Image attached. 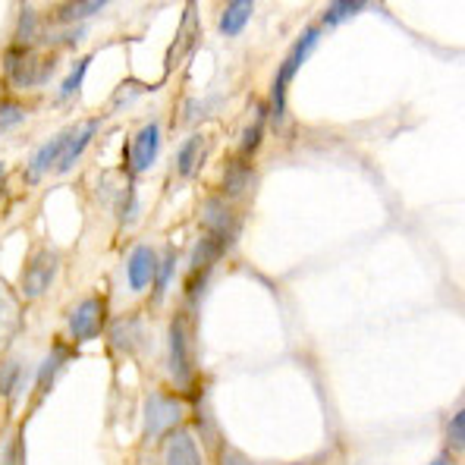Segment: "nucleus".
<instances>
[{"instance_id": "13", "label": "nucleus", "mask_w": 465, "mask_h": 465, "mask_svg": "<svg viewBox=\"0 0 465 465\" xmlns=\"http://www.w3.org/2000/svg\"><path fill=\"white\" fill-rule=\"evenodd\" d=\"M163 465H204L202 447L193 430H173L167 437V450H163Z\"/></svg>"}, {"instance_id": "28", "label": "nucleus", "mask_w": 465, "mask_h": 465, "mask_svg": "<svg viewBox=\"0 0 465 465\" xmlns=\"http://www.w3.org/2000/svg\"><path fill=\"white\" fill-rule=\"evenodd\" d=\"M447 447L450 450H465V409H460V412L450 419V425H447Z\"/></svg>"}, {"instance_id": "23", "label": "nucleus", "mask_w": 465, "mask_h": 465, "mask_svg": "<svg viewBox=\"0 0 465 465\" xmlns=\"http://www.w3.org/2000/svg\"><path fill=\"white\" fill-rule=\"evenodd\" d=\"M104 4L107 0H76V4H64L57 10V19L60 23H82V19H88V16H94V13H101L104 10Z\"/></svg>"}, {"instance_id": "24", "label": "nucleus", "mask_w": 465, "mask_h": 465, "mask_svg": "<svg viewBox=\"0 0 465 465\" xmlns=\"http://www.w3.org/2000/svg\"><path fill=\"white\" fill-rule=\"evenodd\" d=\"M365 10V0H337V4H331L324 10V16H321V25H340L346 23V19H352L355 13Z\"/></svg>"}, {"instance_id": "18", "label": "nucleus", "mask_w": 465, "mask_h": 465, "mask_svg": "<svg viewBox=\"0 0 465 465\" xmlns=\"http://www.w3.org/2000/svg\"><path fill=\"white\" fill-rule=\"evenodd\" d=\"M142 321L139 318H120L114 324V333H111V343H114V349L116 352H133V349H139V343H142Z\"/></svg>"}, {"instance_id": "4", "label": "nucleus", "mask_w": 465, "mask_h": 465, "mask_svg": "<svg viewBox=\"0 0 465 465\" xmlns=\"http://www.w3.org/2000/svg\"><path fill=\"white\" fill-rule=\"evenodd\" d=\"M183 400L173 393H152L145 400V437L148 440H157V437H167L173 430H180L183 425Z\"/></svg>"}, {"instance_id": "25", "label": "nucleus", "mask_w": 465, "mask_h": 465, "mask_svg": "<svg viewBox=\"0 0 465 465\" xmlns=\"http://www.w3.org/2000/svg\"><path fill=\"white\" fill-rule=\"evenodd\" d=\"M92 60H94V54H88V57H82L76 66L70 70V76H66L64 82H60V92H57V98L60 101H70L73 94L82 88V82H85V73L92 70Z\"/></svg>"}, {"instance_id": "30", "label": "nucleus", "mask_w": 465, "mask_h": 465, "mask_svg": "<svg viewBox=\"0 0 465 465\" xmlns=\"http://www.w3.org/2000/svg\"><path fill=\"white\" fill-rule=\"evenodd\" d=\"M221 465H255V462H249L245 456H239V453H223V460H221Z\"/></svg>"}, {"instance_id": "12", "label": "nucleus", "mask_w": 465, "mask_h": 465, "mask_svg": "<svg viewBox=\"0 0 465 465\" xmlns=\"http://www.w3.org/2000/svg\"><path fill=\"white\" fill-rule=\"evenodd\" d=\"M98 126H101V120H85L66 133V148H64V154H60L57 173H70V170L76 167L79 157L85 154V148L92 145V139L98 135Z\"/></svg>"}, {"instance_id": "20", "label": "nucleus", "mask_w": 465, "mask_h": 465, "mask_svg": "<svg viewBox=\"0 0 465 465\" xmlns=\"http://www.w3.org/2000/svg\"><path fill=\"white\" fill-rule=\"evenodd\" d=\"M23 381H25V359L10 355V359L0 365V396L16 400V393L23 390Z\"/></svg>"}, {"instance_id": "8", "label": "nucleus", "mask_w": 465, "mask_h": 465, "mask_svg": "<svg viewBox=\"0 0 465 465\" xmlns=\"http://www.w3.org/2000/svg\"><path fill=\"white\" fill-rule=\"evenodd\" d=\"M73 355H76V352H73V346H66L64 340H57V343L47 349V355L41 359V365H38L35 387H32V406H41V400H45V396L57 387L60 374L70 368Z\"/></svg>"}, {"instance_id": "21", "label": "nucleus", "mask_w": 465, "mask_h": 465, "mask_svg": "<svg viewBox=\"0 0 465 465\" xmlns=\"http://www.w3.org/2000/svg\"><path fill=\"white\" fill-rule=\"evenodd\" d=\"M41 38V16L32 6H23L19 13V23H16V47H35V41Z\"/></svg>"}, {"instance_id": "3", "label": "nucleus", "mask_w": 465, "mask_h": 465, "mask_svg": "<svg viewBox=\"0 0 465 465\" xmlns=\"http://www.w3.org/2000/svg\"><path fill=\"white\" fill-rule=\"evenodd\" d=\"M167 365L173 374L176 387L193 393L195 387V359H193V337H189L186 314H176L170 324V340H167Z\"/></svg>"}, {"instance_id": "19", "label": "nucleus", "mask_w": 465, "mask_h": 465, "mask_svg": "<svg viewBox=\"0 0 465 465\" xmlns=\"http://www.w3.org/2000/svg\"><path fill=\"white\" fill-rule=\"evenodd\" d=\"M252 167L249 161H242V157H236V161H230L227 173H223V193H227L230 198H242L245 193H249L252 186Z\"/></svg>"}, {"instance_id": "11", "label": "nucleus", "mask_w": 465, "mask_h": 465, "mask_svg": "<svg viewBox=\"0 0 465 465\" xmlns=\"http://www.w3.org/2000/svg\"><path fill=\"white\" fill-rule=\"evenodd\" d=\"M66 133H70V129L51 135L45 145L35 148V154H32L29 163H25V183H32V186H35V183H41V176H45L47 170H57L60 154H64V148H66Z\"/></svg>"}, {"instance_id": "6", "label": "nucleus", "mask_w": 465, "mask_h": 465, "mask_svg": "<svg viewBox=\"0 0 465 465\" xmlns=\"http://www.w3.org/2000/svg\"><path fill=\"white\" fill-rule=\"evenodd\" d=\"M223 252H227V245L217 242V239L208 236V232L195 242L193 258H189V277H186V296L193 299V302L202 296L204 286H208L211 271L217 268V262L223 258Z\"/></svg>"}, {"instance_id": "15", "label": "nucleus", "mask_w": 465, "mask_h": 465, "mask_svg": "<svg viewBox=\"0 0 465 465\" xmlns=\"http://www.w3.org/2000/svg\"><path fill=\"white\" fill-rule=\"evenodd\" d=\"M202 227L208 236H214L217 242H223L230 249L232 239H236V217L223 202H208L202 214Z\"/></svg>"}, {"instance_id": "5", "label": "nucleus", "mask_w": 465, "mask_h": 465, "mask_svg": "<svg viewBox=\"0 0 465 465\" xmlns=\"http://www.w3.org/2000/svg\"><path fill=\"white\" fill-rule=\"evenodd\" d=\"M60 271V255L54 249H35L29 255L23 268V277H19V290H23L25 299H41L47 290L54 286Z\"/></svg>"}, {"instance_id": "16", "label": "nucleus", "mask_w": 465, "mask_h": 465, "mask_svg": "<svg viewBox=\"0 0 465 465\" xmlns=\"http://www.w3.org/2000/svg\"><path fill=\"white\" fill-rule=\"evenodd\" d=\"M195 23H198V10L195 6H186L183 13V23H180V35H176L173 47H170V57H167V70H173L186 54H193L195 45Z\"/></svg>"}, {"instance_id": "26", "label": "nucleus", "mask_w": 465, "mask_h": 465, "mask_svg": "<svg viewBox=\"0 0 465 465\" xmlns=\"http://www.w3.org/2000/svg\"><path fill=\"white\" fill-rule=\"evenodd\" d=\"M176 252L173 249H167L163 252V258H161V268H157V280H154V299H163V292H167V286L173 283V277H176Z\"/></svg>"}, {"instance_id": "1", "label": "nucleus", "mask_w": 465, "mask_h": 465, "mask_svg": "<svg viewBox=\"0 0 465 465\" xmlns=\"http://www.w3.org/2000/svg\"><path fill=\"white\" fill-rule=\"evenodd\" d=\"M4 70H6V82L13 88H38L45 82L54 79V70H57V54L54 51H38V47H16L13 45L4 57Z\"/></svg>"}, {"instance_id": "32", "label": "nucleus", "mask_w": 465, "mask_h": 465, "mask_svg": "<svg viewBox=\"0 0 465 465\" xmlns=\"http://www.w3.org/2000/svg\"><path fill=\"white\" fill-rule=\"evenodd\" d=\"M4 180H6V167L0 163V186H4Z\"/></svg>"}, {"instance_id": "31", "label": "nucleus", "mask_w": 465, "mask_h": 465, "mask_svg": "<svg viewBox=\"0 0 465 465\" xmlns=\"http://www.w3.org/2000/svg\"><path fill=\"white\" fill-rule=\"evenodd\" d=\"M430 465H450V460H447V456H437V460L430 462Z\"/></svg>"}, {"instance_id": "10", "label": "nucleus", "mask_w": 465, "mask_h": 465, "mask_svg": "<svg viewBox=\"0 0 465 465\" xmlns=\"http://www.w3.org/2000/svg\"><path fill=\"white\" fill-rule=\"evenodd\" d=\"M157 268H161V258L152 245H135L133 255H129L126 264V277H129V290L133 292H145L154 286L157 280Z\"/></svg>"}, {"instance_id": "17", "label": "nucleus", "mask_w": 465, "mask_h": 465, "mask_svg": "<svg viewBox=\"0 0 465 465\" xmlns=\"http://www.w3.org/2000/svg\"><path fill=\"white\" fill-rule=\"evenodd\" d=\"M252 13H255V4H249V0H232L221 10V19H217V25H221V32L227 38L239 35V32L245 29V23L252 19Z\"/></svg>"}, {"instance_id": "2", "label": "nucleus", "mask_w": 465, "mask_h": 465, "mask_svg": "<svg viewBox=\"0 0 465 465\" xmlns=\"http://www.w3.org/2000/svg\"><path fill=\"white\" fill-rule=\"evenodd\" d=\"M318 38H321V25H309V29H305L302 35L296 38V45H292V51L286 54V60L280 64V70L273 73L271 101H268L273 120H283V114H286V92H290L296 73L302 70V64L309 60V54L314 51V47H318Z\"/></svg>"}, {"instance_id": "29", "label": "nucleus", "mask_w": 465, "mask_h": 465, "mask_svg": "<svg viewBox=\"0 0 465 465\" xmlns=\"http://www.w3.org/2000/svg\"><path fill=\"white\" fill-rule=\"evenodd\" d=\"M262 135H264L262 123H252V126L245 129V139H242V145H239V157H242V161H249V157L255 154V148H258V142H262Z\"/></svg>"}, {"instance_id": "14", "label": "nucleus", "mask_w": 465, "mask_h": 465, "mask_svg": "<svg viewBox=\"0 0 465 465\" xmlns=\"http://www.w3.org/2000/svg\"><path fill=\"white\" fill-rule=\"evenodd\" d=\"M19 327H23V305H19L16 292L10 290V283L0 280V349H6L16 340Z\"/></svg>"}, {"instance_id": "9", "label": "nucleus", "mask_w": 465, "mask_h": 465, "mask_svg": "<svg viewBox=\"0 0 465 465\" xmlns=\"http://www.w3.org/2000/svg\"><path fill=\"white\" fill-rule=\"evenodd\" d=\"M157 152H161V126L157 123H148L142 126L139 133L133 135L129 142V173L139 176V173H148L157 161Z\"/></svg>"}, {"instance_id": "22", "label": "nucleus", "mask_w": 465, "mask_h": 465, "mask_svg": "<svg viewBox=\"0 0 465 465\" xmlns=\"http://www.w3.org/2000/svg\"><path fill=\"white\" fill-rule=\"evenodd\" d=\"M202 148H204V142H202V135H189L186 142H183V148H180V154H176V170H180V176H193L195 170H198V161H202Z\"/></svg>"}, {"instance_id": "27", "label": "nucleus", "mask_w": 465, "mask_h": 465, "mask_svg": "<svg viewBox=\"0 0 465 465\" xmlns=\"http://www.w3.org/2000/svg\"><path fill=\"white\" fill-rule=\"evenodd\" d=\"M25 120V111L19 101H0V133L6 129H16Z\"/></svg>"}, {"instance_id": "7", "label": "nucleus", "mask_w": 465, "mask_h": 465, "mask_svg": "<svg viewBox=\"0 0 465 465\" xmlns=\"http://www.w3.org/2000/svg\"><path fill=\"white\" fill-rule=\"evenodd\" d=\"M70 340L73 343H92L107 327V302L104 296H85L76 309L70 312Z\"/></svg>"}]
</instances>
